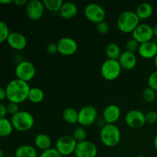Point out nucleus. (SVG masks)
Returning a JSON list of instances; mask_svg holds the SVG:
<instances>
[{
  "label": "nucleus",
  "instance_id": "23",
  "mask_svg": "<svg viewBox=\"0 0 157 157\" xmlns=\"http://www.w3.org/2000/svg\"><path fill=\"white\" fill-rule=\"evenodd\" d=\"M64 121L69 124H75L78 122V111L73 107H67L63 110Z\"/></svg>",
  "mask_w": 157,
  "mask_h": 157
},
{
  "label": "nucleus",
  "instance_id": "3",
  "mask_svg": "<svg viewBox=\"0 0 157 157\" xmlns=\"http://www.w3.org/2000/svg\"><path fill=\"white\" fill-rule=\"evenodd\" d=\"M140 20L133 11H124L118 16L117 25L121 32L125 34L132 33L139 25Z\"/></svg>",
  "mask_w": 157,
  "mask_h": 157
},
{
  "label": "nucleus",
  "instance_id": "30",
  "mask_svg": "<svg viewBox=\"0 0 157 157\" xmlns=\"http://www.w3.org/2000/svg\"><path fill=\"white\" fill-rule=\"evenodd\" d=\"M9 34L10 32L8 25L5 21L0 20V44L5 41H7Z\"/></svg>",
  "mask_w": 157,
  "mask_h": 157
},
{
  "label": "nucleus",
  "instance_id": "22",
  "mask_svg": "<svg viewBox=\"0 0 157 157\" xmlns=\"http://www.w3.org/2000/svg\"><path fill=\"white\" fill-rule=\"evenodd\" d=\"M37 150L35 147L30 145H21L16 149L15 157H37Z\"/></svg>",
  "mask_w": 157,
  "mask_h": 157
},
{
  "label": "nucleus",
  "instance_id": "28",
  "mask_svg": "<svg viewBox=\"0 0 157 157\" xmlns=\"http://www.w3.org/2000/svg\"><path fill=\"white\" fill-rule=\"evenodd\" d=\"M71 136H73L74 139L78 143L83 142V141L86 140V138H87V132H86L85 129L83 127H77L73 131V133H72Z\"/></svg>",
  "mask_w": 157,
  "mask_h": 157
},
{
  "label": "nucleus",
  "instance_id": "21",
  "mask_svg": "<svg viewBox=\"0 0 157 157\" xmlns=\"http://www.w3.org/2000/svg\"><path fill=\"white\" fill-rule=\"evenodd\" d=\"M136 14L140 20H145L151 17L153 13V8L149 2H142L138 5L136 9Z\"/></svg>",
  "mask_w": 157,
  "mask_h": 157
},
{
  "label": "nucleus",
  "instance_id": "24",
  "mask_svg": "<svg viewBox=\"0 0 157 157\" xmlns=\"http://www.w3.org/2000/svg\"><path fill=\"white\" fill-rule=\"evenodd\" d=\"M105 52L107 56V59L117 60V61L122 53L119 45L113 42L107 44L105 49Z\"/></svg>",
  "mask_w": 157,
  "mask_h": 157
},
{
  "label": "nucleus",
  "instance_id": "31",
  "mask_svg": "<svg viewBox=\"0 0 157 157\" xmlns=\"http://www.w3.org/2000/svg\"><path fill=\"white\" fill-rule=\"evenodd\" d=\"M140 43L138 41H136V40L133 39V38H131V39L128 40L126 43V51H128L130 52H133V53H135V52L137 51L139 49L140 47Z\"/></svg>",
  "mask_w": 157,
  "mask_h": 157
},
{
  "label": "nucleus",
  "instance_id": "46",
  "mask_svg": "<svg viewBox=\"0 0 157 157\" xmlns=\"http://www.w3.org/2000/svg\"><path fill=\"white\" fill-rule=\"evenodd\" d=\"M6 157H15V156H6Z\"/></svg>",
  "mask_w": 157,
  "mask_h": 157
},
{
  "label": "nucleus",
  "instance_id": "44",
  "mask_svg": "<svg viewBox=\"0 0 157 157\" xmlns=\"http://www.w3.org/2000/svg\"><path fill=\"white\" fill-rule=\"evenodd\" d=\"M0 157H5L4 151L2 150H1V149H0Z\"/></svg>",
  "mask_w": 157,
  "mask_h": 157
},
{
  "label": "nucleus",
  "instance_id": "38",
  "mask_svg": "<svg viewBox=\"0 0 157 157\" xmlns=\"http://www.w3.org/2000/svg\"><path fill=\"white\" fill-rule=\"evenodd\" d=\"M8 113L7 107L2 104H0V118H5Z\"/></svg>",
  "mask_w": 157,
  "mask_h": 157
},
{
  "label": "nucleus",
  "instance_id": "35",
  "mask_svg": "<svg viewBox=\"0 0 157 157\" xmlns=\"http://www.w3.org/2000/svg\"><path fill=\"white\" fill-rule=\"evenodd\" d=\"M97 31H98L99 33L103 34V35H105L110 30V25H109L108 23L105 21H103L97 24L96 26Z\"/></svg>",
  "mask_w": 157,
  "mask_h": 157
},
{
  "label": "nucleus",
  "instance_id": "37",
  "mask_svg": "<svg viewBox=\"0 0 157 157\" xmlns=\"http://www.w3.org/2000/svg\"><path fill=\"white\" fill-rule=\"evenodd\" d=\"M46 51L48 54L50 55H55L58 52V46H57V44L55 43H50L47 45L46 47Z\"/></svg>",
  "mask_w": 157,
  "mask_h": 157
},
{
  "label": "nucleus",
  "instance_id": "20",
  "mask_svg": "<svg viewBox=\"0 0 157 157\" xmlns=\"http://www.w3.org/2000/svg\"><path fill=\"white\" fill-rule=\"evenodd\" d=\"M52 140L48 135L45 133H38L35 138V145L38 150L45 151L52 148Z\"/></svg>",
  "mask_w": 157,
  "mask_h": 157
},
{
  "label": "nucleus",
  "instance_id": "8",
  "mask_svg": "<svg viewBox=\"0 0 157 157\" xmlns=\"http://www.w3.org/2000/svg\"><path fill=\"white\" fill-rule=\"evenodd\" d=\"M78 142L71 135H64L57 140L55 149L62 156H68L75 153Z\"/></svg>",
  "mask_w": 157,
  "mask_h": 157
},
{
  "label": "nucleus",
  "instance_id": "18",
  "mask_svg": "<svg viewBox=\"0 0 157 157\" xmlns=\"http://www.w3.org/2000/svg\"><path fill=\"white\" fill-rule=\"evenodd\" d=\"M138 53L144 59L155 58L157 55V44L153 41L140 44Z\"/></svg>",
  "mask_w": 157,
  "mask_h": 157
},
{
  "label": "nucleus",
  "instance_id": "25",
  "mask_svg": "<svg viewBox=\"0 0 157 157\" xmlns=\"http://www.w3.org/2000/svg\"><path fill=\"white\" fill-rule=\"evenodd\" d=\"M44 98V93L39 87H31L28 100L33 104H39Z\"/></svg>",
  "mask_w": 157,
  "mask_h": 157
},
{
  "label": "nucleus",
  "instance_id": "45",
  "mask_svg": "<svg viewBox=\"0 0 157 157\" xmlns=\"http://www.w3.org/2000/svg\"><path fill=\"white\" fill-rule=\"evenodd\" d=\"M154 64H155V67H156L157 69V55L155 57V58H154Z\"/></svg>",
  "mask_w": 157,
  "mask_h": 157
},
{
  "label": "nucleus",
  "instance_id": "40",
  "mask_svg": "<svg viewBox=\"0 0 157 157\" xmlns=\"http://www.w3.org/2000/svg\"><path fill=\"white\" fill-rule=\"evenodd\" d=\"M13 2L18 6H24L27 5L28 2L26 0H15Z\"/></svg>",
  "mask_w": 157,
  "mask_h": 157
},
{
  "label": "nucleus",
  "instance_id": "26",
  "mask_svg": "<svg viewBox=\"0 0 157 157\" xmlns=\"http://www.w3.org/2000/svg\"><path fill=\"white\" fill-rule=\"evenodd\" d=\"M13 129L11 121L6 117L0 118V137H7L10 136Z\"/></svg>",
  "mask_w": 157,
  "mask_h": 157
},
{
  "label": "nucleus",
  "instance_id": "7",
  "mask_svg": "<svg viewBox=\"0 0 157 157\" xmlns=\"http://www.w3.org/2000/svg\"><path fill=\"white\" fill-rule=\"evenodd\" d=\"M84 16L90 22L98 24L104 21L106 12L104 8L98 3H89L84 9Z\"/></svg>",
  "mask_w": 157,
  "mask_h": 157
},
{
  "label": "nucleus",
  "instance_id": "32",
  "mask_svg": "<svg viewBox=\"0 0 157 157\" xmlns=\"http://www.w3.org/2000/svg\"><path fill=\"white\" fill-rule=\"evenodd\" d=\"M147 84L149 87L154 90L156 92L157 91V71L150 74L148 78Z\"/></svg>",
  "mask_w": 157,
  "mask_h": 157
},
{
  "label": "nucleus",
  "instance_id": "1",
  "mask_svg": "<svg viewBox=\"0 0 157 157\" xmlns=\"http://www.w3.org/2000/svg\"><path fill=\"white\" fill-rule=\"evenodd\" d=\"M30 89L29 83L17 78L12 80L6 87V98L9 102L21 104L28 100Z\"/></svg>",
  "mask_w": 157,
  "mask_h": 157
},
{
  "label": "nucleus",
  "instance_id": "5",
  "mask_svg": "<svg viewBox=\"0 0 157 157\" xmlns=\"http://www.w3.org/2000/svg\"><path fill=\"white\" fill-rule=\"evenodd\" d=\"M122 71L121 64L117 60L107 59L102 64L101 74L103 78L108 81H113L120 77Z\"/></svg>",
  "mask_w": 157,
  "mask_h": 157
},
{
  "label": "nucleus",
  "instance_id": "14",
  "mask_svg": "<svg viewBox=\"0 0 157 157\" xmlns=\"http://www.w3.org/2000/svg\"><path fill=\"white\" fill-rule=\"evenodd\" d=\"M98 153L96 145L88 140L78 143L75 151V157H96Z\"/></svg>",
  "mask_w": 157,
  "mask_h": 157
},
{
  "label": "nucleus",
  "instance_id": "19",
  "mask_svg": "<svg viewBox=\"0 0 157 157\" xmlns=\"http://www.w3.org/2000/svg\"><path fill=\"white\" fill-rule=\"evenodd\" d=\"M78 12V9L77 5L71 2H67L63 3L58 13L64 19H71L76 16Z\"/></svg>",
  "mask_w": 157,
  "mask_h": 157
},
{
  "label": "nucleus",
  "instance_id": "36",
  "mask_svg": "<svg viewBox=\"0 0 157 157\" xmlns=\"http://www.w3.org/2000/svg\"><path fill=\"white\" fill-rule=\"evenodd\" d=\"M7 107V110L8 113H10V114L14 115L15 113H18L19 111V107H18V104H15V103H12V102H9L8 104V105L6 106Z\"/></svg>",
  "mask_w": 157,
  "mask_h": 157
},
{
  "label": "nucleus",
  "instance_id": "4",
  "mask_svg": "<svg viewBox=\"0 0 157 157\" xmlns=\"http://www.w3.org/2000/svg\"><path fill=\"white\" fill-rule=\"evenodd\" d=\"M11 122L15 130L19 132H26L33 127L35 124V118L29 112L19 110L17 113L12 115Z\"/></svg>",
  "mask_w": 157,
  "mask_h": 157
},
{
  "label": "nucleus",
  "instance_id": "29",
  "mask_svg": "<svg viewBox=\"0 0 157 157\" xmlns=\"http://www.w3.org/2000/svg\"><path fill=\"white\" fill-rule=\"evenodd\" d=\"M156 93L154 90L147 87L143 91V98L147 103H152L156 100Z\"/></svg>",
  "mask_w": 157,
  "mask_h": 157
},
{
  "label": "nucleus",
  "instance_id": "39",
  "mask_svg": "<svg viewBox=\"0 0 157 157\" xmlns=\"http://www.w3.org/2000/svg\"><path fill=\"white\" fill-rule=\"evenodd\" d=\"M6 98V88H2L0 87V102L4 101Z\"/></svg>",
  "mask_w": 157,
  "mask_h": 157
},
{
  "label": "nucleus",
  "instance_id": "17",
  "mask_svg": "<svg viewBox=\"0 0 157 157\" xmlns=\"http://www.w3.org/2000/svg\"><path fill=\"white\" fill-rule=\"evenodd\" d=\"M118 61H119L122 69L131 71L136 67L137 59H136V57L134 53L130 52L128 51H124L121 53Z\"/></svg>",
  "mask_w": 157,
  "mask_h": 157
},
{
  "label": "nucleus",
  "instance_id": "10",
  "mask_svg": "<svg viewBox=\"0 0 157 157\" xmlns=\"http://www.w3.org/2000/svg\"><path fill=\"white\" fill-rule=\"evenodd\" d=\"M125 123L128 127L133 129H140L144 127L147 123L145 113L140 110H130L126 113Z\"/></svg>",
  "mask_w": 157,
  "mask_h": 157
},
{
  "label": "nucleus",
  "instance_id": "12",
  "mask_svg": "<svg viewBox=\"0 0 157 157\" xmlns=\"http://www.w3.org/2000/svg\"><path fill=\"white\" fill-rule=\"evenodd\" d=\"M58 52L64 56H71L78 51V45L75 39L70 37H63L57 42Z\"/></svg>",
  "mask_w": 157,
  "mask_h": 157
},
{
  "label": "nucleus",
  "instance_id": "43",
  "mask_svg": "<svg viewBox=\"0 0 157 157\" xmlns=\"http://www.w3.org/2000/svg\"><path fill=\"white\" fill-rule=\"evenodd\" d=\"M153 35L157 38V24L153 28Z\"/></svg>",
  "mask_w": 157,
  "mask_h": 157
},
{
  "label": "nucleus",
  "instance_id": "2",
  "mask_svg": "<svg viewBox=\"0 0 157 157\" xmlns=\"http://www.w3.org/2000/svg\"><path fill=\"white\" fill-rule=\"evenodd\" d=\"M100 139L106 147H116L121 140V132L115 124H105L100 132Z\"/></svg>",
  "mask_w": 157,
  "mask_h": 157
},
{
  "label": "nucleus",
  "instance_id": "6",
  "mask_svg": "<svg viewBox=\"0 0 157 157\" xmlns=\"http://www.w3.org/2000/svg\"><path fill=\"white\" fill-rule=\"evenodd\" d=\"M15 72L17 79L29 83L35 78L36 75V68L30 61H23L17 64Z\"/></svg>",
  "mask_w": 157,
  "mask_h": 157
},
{
  "label": "nucleus",
  "instance_id": "42",
  "mask_svg": "<svg viewBox=\"0 0 157 157\" xmlns=\"http://www.w3.org/2000/svg\"><path fill=\"white\" fill-rule=\"evenodd\" d=\"M153 146H154L155 149L157 150V134L155 136L154 140H153Z\"/></svg>",
  "mask_w": 157,
  "mask_h": 157
},
{
  "label": "nucleus",
  "instance_id": "33",
  "mask_svg": "<svg viewBox=\"0 0 157 157\" xmlns=\"http://www.w3.org/2000/svg\"><path fill=\"white\" fill-rule=\"evenodd\" d=\"M39 157H64L61 156L59 153H58V150L55 148H50L48 150H45V151H43L41 153Z\"/></svg>",
  "mask_w": 157,
  "mask_h": 157
},
{
  "label": "nucleus",
  "instance_id": "11",
  "mask_svg": "<svg viewBox=\"0 0 157 157\" xmlns=\"http://www.w3.org/2000/svg\"><path fill=\"white\" fill-rule=\"evenodd\" d=\"M132 35H133V39L138 41L140 44L152 41L154 36L153 28L150 25L146 24V23L140 24L132 32Z\"/></svg>",
  "mask_w": 157,
  "mask_h": 157
},
{
  "label": "nucleus",
  "instance_id": "27",
  "mask_svg": "<svg viewBox=\"0 0 157 157\" xmlns=\"http://www.w3.org/2000/svg\"><path fill=\"white\" fill-rule=\"evenodd\" d=\"M44 9L52 12H59L64 2L62 0H44Z\"/></svg>",
  "mask_w": 157,
  "mask_h": 157
},
{
  "label": "nucleus",
  "instance_id": "47",
  "mask_svg": "<svg viewBox=\"0 0 157 157\" xmlns=\"http://www.w3.org/2000/svg\"><path fill=\"white\" fill-rule=\"evenodd\" d=\"M156 101H157V97H156Z\"/></svg>",
  "mask_w": 157,
  "mask_h": 157
},
{
  "label": "nucleus",
  "instance_id": "13",
  "mask_svg": "<svg viewBox=\"0 0 157 157\" xmlns=\"http://www.w3.org/2000/svg\"><path fill=\"white\" fill-rule=\"evenodd\" d=\"M43 2L40 0H32L26 5V14L29 18L32 21H38L42 18L44 12Z\"/></svg>",
  "mask_w": 157,
  "mask_h": 157
},
{
  "label": "nucleus",
  "instance_id": "16",
  "mask_svg": "<svg viewBox=\"0 0 157 157\" xmlns=\"http://www.w3.org/2000/svg\"><path fill=\"white\" fill-rule=\"evenodd\" d=\"M6 41L12 49L16 51L23 50L27 45V39L25 36L18 32H12L9 34Z\"/></svg>",
  "mask_w": 157,
  "mask_h": 157
},
{
  "label": "nucleus",
  "instance_id": "34",
  "mask_svg": "<svg viewBox=\"0 0 157 157\" xmlns=\"http://www.w3.org/2000/svg\"><path fill=\"white\" fill-rule=\"evenodd\" d=\"M146 123L149 124H153L157 122V112L154 110H150L145 113Z\"/></svg>",
  "mask_w": 157,
  "mask_h": 157
},
{
  "label": "nucleus",
  "instance_id": "41",
  "mask_svg": "<svg viewBox=\"0 0 157 157\" xmlns=\"http://www.w3.org/2000/svg\"><path fill=\"white\" fill-rule=\"evenodd\" d=\"M12 2V0H0V4L6 5V4H10V3Z\"/></svg>",
  "mask_w": 157,
  "mask_h": 157
},
{
  "label": "nucleus",
  "instance_id": "9",
  "mask_svg": "<svg viewBox=\"0 0 157 157\" xmlns=\"http://www.w3.org/2000/svg\"><path fill=\"white\" fill-rule=\"evenodd\" d=\"M98 118V110L90 105L84 106L78 111V124L82 127H89L94 124Z\"/></svg>",
  "mask_w": 157,
  "mask_h": 157
},
{
  "label": "nucleus",
  "instance_id": "15",
  "mask_svg": "<svg viewBox=\"0 0 157 157\" xmlns=\"http://www.w3.org/2000/svg\"><path fill=\"white\" fill-rule=\"evenodd\" d=\"M121 115V108L116 104H110L104 110L103 120L107 124H115Z\"/></svg>",
  "mask_w": 157,
  "mask_h": 157
}]
</instances>
